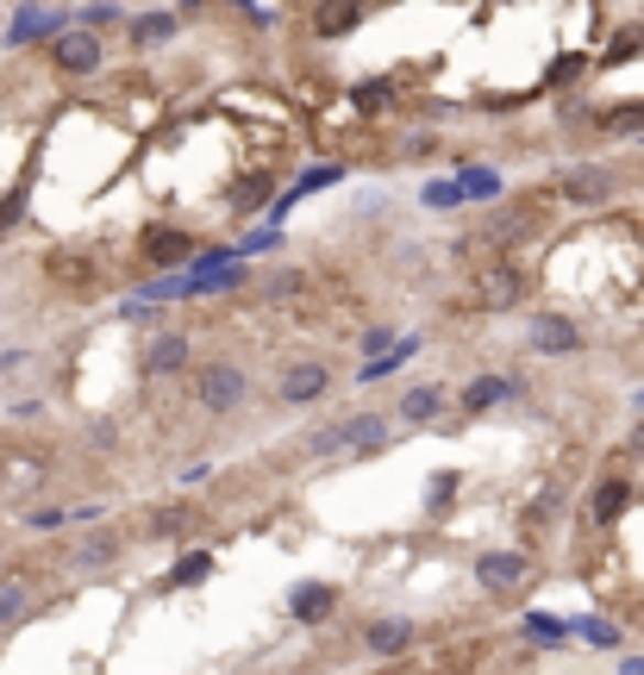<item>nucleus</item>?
Returning a JSON list of instances; mask_svg holds the SVG:
<instances>
[{
  "label": "nucleus",
  "mask_w": 644,
  "mask_h": 675,
  "mask_svg": "<svg viewBox=\"0 0 644 675\" xmlns=\"http://www.w3.org/2000/svg\"><path fill=\"white\" fill-rule=\"evenodd\" d=\"M332 581H301V588H294V595H288V613L294 619H326V613H332Z\"/></svg>",
  "instance_id": "9b49d317"
},
{
  "label": "nucleus",
  "mask_w": 644,
  "mask_h": 675,
  "mask_svg": "<svg viewBox=\"0 0 644 675\" xmlns=\"http://www.w3.org/2000/svg\"><path fill=\"white\" fill-rule=\"evenodd\" d=\"M63 520H69L63 507H39V513H25V525H32V532H51V525H63Z\"/></svg>",
  "instance_id": "cd10ccee"
},
{
  "label": "nucleus",
  "mask_w": 644,
  "mask_h": 675,
  "mask_svg": "<svg viewBox=\"0 0 644 675\" xmlns=\"http://www.w3.org/2000/svg\"><path fill=\"white\" fill-rule=\"evenodd\" d=\"M526 569H532V563L520 557V551H494V557L476 563V581H482V588H520Z\"/></svg>",
  "instance_id": "1a4fd4ad"
},
{
  "label": "nucleus",
  "mask_w": 644,
  "mask_h": 675,
  "mask_svg": "<svg viewBox=\"0 0 644 675\" xmlns=\"http://www.w3.org/2000/svg\"><path fill=\"white\" fill-rule=\"evenodd\" d=\"M632 450H638V457H644V432H632Z\"/></svg>",
  "instance_id": "72a5a7b5"
},
{
  "label": "nucleus",
  "mask_w": 644,
  "mask_h": 675,
  "mask_svg": "<svg viewBox=\"0 0 644 675\" xmlns=\"http://www.w3.org/2000/svg\"><path fill=\"white\" fill-rule=\"evenodd\" d=\"M407 619H389V625H370V651L375 656H394V651H401V644H407Z\"/></svg>",
  "instance_id": "aec40b11"
},
{
  "label": "nucleus",
  "mask_w": 644,
  "mask_h": 675,
  "mask_svg": "<svg viewBox=\"0 0 644 675\" xmlns=\"http://www.w3.org/2000/svg\"><path fill=\"white\" fill-rule=\"evenodd\" d=\"M176 25H182V13H144V20H132L125 32H132V44H163V39H176Z\"/></svg>",
  "instance_id": "ddd939ff"
},
{
  "label": "nucleus",
  "mask_w": 644,
  "mask_h": 675,
  "mask_svg": "<svg viewBox=\"0 0 644 675\" xmlns=\"http://www.w3.org/2000/svg\"><path fill=\"white\" fill-rule=\"evenodd\" d=\"M457 188H463V200H494V194H501V175L494 170H463Z\"/></svg>",
  "instance_id": "6ab92c4d"
},
{
  "label": "nucleus",
  "mask_w": 644,
  "mask_h": 675,
  "mask_svg": "<svg viewBox=\"0 0 644 675\" xmlns=\"http://www.w3.org/2000/svg\"><path fill=\"white\" fill-rule=\"evenodd\" d=\"M564 188H569V200H582V207H594V200H607V188H613V182H607L601 170H582V175H569Z\"/></svg>",
  "instance_id": "a211bd4d"
},
{
  "label": "nucleus",
  "mask_w": 644,
  "mask_h": 675,
  "mask_svg": "<svg viewBox=\"0 0 644 675\" xmlns=\"http://www.w3.org/2000/svg\"><path fill=\"white\" fill-rule=\"evenodd\" d=\"M51 63H57L63 76H95L100 69V32H88V25H63L57 39H51Z\"/></svg>",
  "instance_id": "f03ea898"
},
{
  "label": "nucleus",
  "mask_w": 644,
  "mask_h": 675,
  "mask_svg": "<svg viewBox=\"0 0 644 675\" xmlns=\"http://www.w3.org/2000/svg\"><path fill=\"white\" fill-rule=\"evenodd\" d=\"M363 345H370V357H382V350H389V345H394V331H389V326H375V331H370V338H363Z\"/></svg>",
  "instance_id": "7c9ffc66"
},
{
  "label": "nucleus",
  "mask_w": 644,
  "mask_h": 675,
  "mask_svg": "<svg viewBox=\"0 0 644 675\" xmlns=\"http://www.w3.org/2000/svg\"><path fill=\"white\" fill-rule=\"evenodd\" d=\"M607 132H644V100L638 107H613V113H601Z\"/></svg>",
  "instance_id": "393cba45"
},
{
  "label": "nucleus",
  "mask_w": 644,
  "mask_h": 675,
  "mask_svg": "<svg viewBox=\"0 0 644 675\" xmlns=\"http://www.w3.org/2000/svg\"><path fill=\"white\" fill-rule=\"evenodd\" d=\"M625 501H632V488H625V482H601V488H594V520L613 525L625 513Z\"/></svg>",
  "instance_id": "dca6fc26"
},
{
  "label": "nucleus",
  "mask_w": 644,
  "mask_h": 675,
  "mask_svg": "<svg viewBox=\"0 0 644 675\" xmlns=\"http://www.w3.org/2000/svg\"><path fill=\"white\" fill-rule=\"evenodd\" d=\"M32 607V581L13 569V576H0V625H13V619Z\"/></svg>",
  "instance_id": "2eb2a0df"
},
{
  "label": "nucleus",
  "mask_w": 644,
  "mask_h": 675,
  "mask_svg": "<svg viewBox=\"0 0 644 675\" xmlns=\"http://www.w3.org/2000/svg\"><path fill=\"white\" fill-rule=\"evenodd\" d=\"M363 20H370V0H319L313 32H319V39H351Z\"/></svg>",
  "instance_id": "0eeeda50"
},
{
  "label": "nucleus",
  "mask_w": 644,
  "mask_h": 675,
  "mask_svg": "<svg viewBox=\"0 0 644 675\" xmlns=\"http://www.w3.org/2000/svg\"><path fill=\"white\" fill-rule=\"evenodd\" d=\"M513 394V382H501V375H482V382L463 388V413H489V406H501Z\"/></svg>",
  "instance_id": "4468645a"
},
{
  "label": "nucleus",
  "mask_w": 644,
  "mask_h": 675,
  "mask_svg": "<svg viewBox=\"0 0 644 675\" xmlns=\"http://www.w3.org/2000/svg\"><path fill=\"white\" fill-rule=\"evenodd\" d=\"M113 20H119V7H107V0L81 7V25H88V32H100V25H113Z\"/></svg>",
  "instance_id": "bb28decb"
},
{
  "label": "nucleus",
  "mask_w": 644,
  "mask_h": 675,
  "mask_svg": "<svg viewBox=\"0 0 644 675\" xmlns=\"http://www.w3.org/2000/svg\"><path fill=\"white\" fill-rule=\"evenodd\" d=\"M263 194H270V175H244L232 188V213H251V207H263Z\"/></svg>",
  "instance_id": "5701e85b"
},
{
  "label": "nucleus",
  "mask_w": 644,
  "mask_h": 675,
  "mask_svg": "<svg viewBox=\"0 0 644 675\" xmlns=\"http://www.w3.org/2000/svg\"><path fill=\"white\" fill-rule=\"evenodd\" d=\"M638 51H644V25H625L620 39H613V51H607L601 69H620V63H625V57H638Z\"/></svg>",
  "instance_id": "4be33fe9"
},
{
  "label": "nucleus",
  "mask_w": 644,
  "mask_h": 675,
  "mask_svg": "<svg viewBox=\"0 0 644 675\" xmlns=\"http://www.w3.org/2000/svg\"><path fill=\"white\" fill-rule=\"evenodd\" d=\"M138 257H144V270H170V263H188V257H195V238L182 232V226H144Z\"/></svg>",
  "instance_id": "7ed1b4c3"
},
{
  "label": "nucleus",
  "mask_w": 644,
  "mask_h": 675,
  "mask_svg": "<svg viewBox=\"0 0 644 675\" xmlns=\"http://www.w3.org/2000/svg\"><path fill=\"white\" fill-rule=\"evenodd\" d=\"M76 20V13H63V7H20L13 25H7V44L20 51V44H39V39H57L63 25Z\"/></svg>",
  "instance_id": "39448f33"
},
{
  "label": "nucleus",
  "mask_w": 644,
  "mask_h": 675,
  "mask_svg": "<svg viewBox=\"0 0 644 675\" xmlns=\"http://www.w3.org/2000/svg\"><path fill=\"white\" fill-rule=\"evenodd\" d=\"M394 413H401V420H407V425H426L432 413H445V388H438V382H419V388H407Z\"/></svg>",
  "instance_id": "9d476101"
},
{
  "label": "nucleus",
  "mask_w": 644,
  "mask_h": 675,
  "mask_svg": "<svg viewBox=\"0 0 644 675\" xmlns=\"http://www.w3.org/2000/svg\"><path fill=\"white\" fill-rule=\"evenodd\" d=\"M576 632H582L588 644H613V625H601V619H588V625H576Z\"/></svg>",
  "instance_id": "c756f323"
},
{
  "label": "nucleus",
  "mask_w": 644,
  "mask_h": 675,
  "mask_svg": "<svg viewBox=\"0 0 644 675\" xmlns=\"http://www.w3.org/2000/svg\"><path fill=\"white\" fill-rule=\"evenodd\" d=\"M326 388H332V369H326V363H288V369H282V401H288V406L319 401Z\"/></svg>",
  "instance_id": "423d86ee"
},
{
  "label": "nucleus",
  "mask_w": 644,
  "mask_h": 675,
  "mask_svg": "<svg viewBox=\"0 0 644 675\" xmlns=\"http://www.w3.org/2000/svg\"><path fill=\"white\" fill-rule=\"evenodd\" d=\"M119 557V532H95V538H81L76 563H88V569H107V563Z\"/></svg>",
  "instance_id": "f3484780"
},
{
  "label": "nucleus",
  "mask_w": 644,
  "mask_h": 675,
  "mask_svg": "<svg viewBox=\"0 0 644 675\" xmlns=\"http://www.w3.org/2000/svg\"><path fill=\"white\" fill-rule=\"evenodd\" d=\"M188 363V338L182 331H163V338H151V350H144V369L151 375H170V369Z\"/></svg>",
  "instance_id": "f8f14e48"
},
{
  "label": "nucleus",
  "mask_w": 644,
  "mask_h": 675,
  "mask_svg": "<svg viewBox=\"0 0 644 675\" xmlns=\"http://www.w3.org/2000/svg\"><path fill=\"white\" fill-rule=\"evenodd\" d=\"M582 345V331L569 326L564 313H532V350H545V357H564V350Z\"/></svg>",
  "instance_id": "6e6552de"
},
{
  "label": "nucleus",
  "mask_w": 644,
  "mask_h": 675,
  "mask_svg": "<svg viewBox=\"0 0 644 675\" xmlns=\"http://www.w3.org/2000/svg\"><path fill=\"white\" fill-rule=\"evenodd\" d=\"M620 675H644V656H632V663H620Z\"/></svg>",
  "instance_id": "473e14b6"
},
{
  "label": "nucleus",
  "mask_w": 644,
  "mask_h": 675,
  "mask_svg": "<svg viewBox=\"0 0 644 675\" xmlns=\"http://www.w3.org/2000/svg\"><path fill=\"white\" fill-rule=\"evenodd\" d=\"M419 200H426V207H457V200H463V188H457V182H426V194H419Z\"/></svg>",
  "instance_id": "a878e982"
},
{
  "label": "nucleus",
  "mask_w": 644,
  "mask_h": 675,
  "mask_svg": "<svg viewBox=\"0 0 644 675\" xmlns=\"http://www.w3.org/2000/svg\"><path fill=\"white\" fill-rule=\"evenodd\" d=\"M244 401V369L238 363H207L200 369V406L207 413H232Z\"/></svg>",
  "instance_id": "20e7f679"
},
{
  "label": "nucleus",
  "mask_w": 644,
  "mask_h": 675,
  "mask_svg": "<svg viewBox=\"0 0 644 675\" xmlns=\"http://www.w3.org/2000/svg\"><path fill=\"white\" fill-rule=\"evenodd\" d=\"M357 100H363V107H375V100H389V88H382V81H363V88H357Z\"/></svg>",
  "instance_id": "2f4dec72"
},
{
  "label": "nucleus",
  "mask_w": 644,
  "mask_h": 675,
  "mask_svg": "<svg viewBox=\"0 0 644 675\" xmlns=\"http://www.w3.org/2000/svg\"><path fill=\"white\" fill-rule=\"evenodd\" d=\"M382 444H389V420H382V413H351V420L313 432V457H338V450H351V457H375Z\"/></svg>",
  "instance_id": "f257e3e1"
},
{
  "label": "nucleus",
  "mask_w": 644,
  "mask_h": 675,
  "mask_svg": "<svg viewBox=\"0 0 644 675\" xmlns=\"http://www.w3.org/2000/svg\"><path fill=\"white\" fill-rule=\"evenodd\" d=\"M207 576H214V557H207V551H188V557L170 569V581H176V588H188V581H207Z\"/></svg>",
  "instance_id": "412c9836"
},
{
  "label": "nucleus",
  "mask_w": 644,
  "mask_h": 675,
  "mask_svg": "<svg viewBox=\"0 0 644 675\" xmlns=\"http://www.w3.org/2000/svg\"><path fill=\"white\" fill-rule=\"evenodd\" d=\"M526 632L532 638H564V625H557V619H545V613H526Z\"/></svg>",
  "instance_id": "c85d7f7f"
},
{
  "label": "nucleus",
  "mask_w": 644,
  "mask_h": 675,
  "mask_svg": "<svg viewBox=\"0 0 644 675\" xmlns=\"http://www.w3.org/2000/svg\"><path fill=\"white\" fill-rule=\"evenodd\" d=\"M513 294H520V275L513 270H494L489 282H482V301H489V307H507Z\"/></svg>",
  "instance_id": "b1692460"
}]
</instances>
